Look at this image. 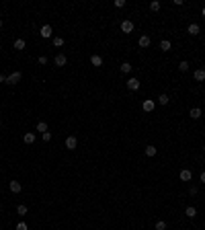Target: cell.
<instances>
[{
  "label": "cell",
  "mask_w": 205,
  "mask_h": 230,
  "mask_svg": "<svg viewBox=\"0 0 205 230\" xmlns=\"http://www.w3.org/2000/svg\"><path fill=\"white\" fill-rule=\"evenodd\" d=\"M150 10H152V12H158V10H160V2H158V0H152V2H150Z\"/></svg>",
  "instance_id": "ac0fdd59"
},
{
  "label": "cell",
  "mask_w": 205,
  "mask_h": 230,
  "mask_svg": "<svg viewBox=\"0 0 205 230\" xmlns=\"http://www.w3.org/2000/svg\"><path fill=\"white\" fill-rule=\"evenodd\" d=\"M66 62H68V58H66V56H64V54H58V56H55V58H54V64H55V66H58V68H62V66H66Z\"/></svg>",
  "instance_id": "5b68a950"
},
{
  "label": "cell",
  "mask_w": 205,
  "mask_h": 230,
  "mask_svg": "<svg viewBox=\"0 0 205 230\" xmlns=\"http://www.w3.org/2000/svg\"><path fill=\"white\" fill-rule=\"evenodd\" d=\"M199 25H197V23H191L189 25V27H187V33H189V35H193V37H195V35H199Z\"/></svg>",
  "instance_id": "8992f818"
},
{
  "label": "cell",
  "mask_w": 205,
  "mask_h": 230,
  "mask_svg": "<svg viewBox=\"0 0 205 230\" xmlns=\"http://www.w3.org/2000/svg\"><path fill=\"white\" fill-rule=\"evenodd\" d=\"M113 6H115V8H123V6H125V0H115Z\"/></svg>",
  "instance_id": "4316f807"
},
{
  "label": "cell",
  "mask_w": 205,
  "mask_h": 230,
  "mask_svg": "<svg viewBox=\"0 0 205 230\" xmlns=\"http://www.w3.org/2000/svg\"><path fill=\"white\" fill-rule=\"evenodd\" d=\"M144 111L146 113H150V111H154V107H156V103H154V101H152V99H146V101H144Z\"/></svg>",
  "instance_id": "52a82bcc"
},
{
  "label": "cell",
  "mask_w": 205,
  "mask_h": 230,
  "mask_svg": "<svg viewBox=\"0 0 205 230\" xmlns=\"http://www.w3.org/2000/svg\"><path fill=\"white\" fill-rule=\"evenodd\" d=\"M39 35L43 37V39H49V37H54V29H51V25H43L39 31Z\"/></svg>",
  "instance_id": "6da1fadb"
},
{
  "label": "cell",
  "mask_w": 205,
  "mask_h": 230,
  "mask_svg": "<svg viewBox=\"0 0 205 230\" xmlns=\"http://www.w3.org/2000/svg\"><path fill=\"white\" fill-rule=\"evenodd\" d=\"M90 64L98 68V66H102V58H101V56H93V58H90Z\"/></svg>",
  "instance_id": "e0dca14e"
},
{
  "label": "cell",
  "mask_w": 205,
  "mask_h": 230,
  "mask_svg": "<svg viewBox=\"0 0 205 230\" xmlns=\"http://www.w3.org/2000/svg\"><path fill=\"white\" fill-rule=\"evenodd\" d=\"M76 146H78L76 136H68V138H66V148H68V150H76Z\"/></svg>",
  "instance_id": "7a4b0ae2"
},
{
  "label": "cell",
  "mask_w": 205,
  "mask_h": 230,
  "mask_svg": "<svg viewBox=\"0 0 205 230\" xmlns=\"http://www.w3.org/2000/svg\"><path fill=\"white\" fill-rule=\"evenodd\" d=\"M15 49H25V39H17L15 41Z\"/></svg>",
  "instance_id": "d4e9b609"
},
{
  "label": "cell",
  "mask_w": 205,
  "mask_h": 230,
  "mask_svg": "<svg viewBox=\"0 0 205 230\" xmlns=\"http://www.w3.org/2000/svg\"><path fill=\"white\" fill-rule=\"evenodd\" d=\"M23 140H25V144H33V142H35V134H33V132H27V134L23 136Z\"/></svg>",
  "instance_id": "5bb4252c"
},
{
  "label": "cell",
  "mask_w": 205,
  "mask_h": 230,
  "mask_svg": "<svg viewBox=\"0 0 205 230\" xmlns=\"http://www.w3.org/2000/svg\"><path fill=\"white\" fill-rule=\"evenodd\" d=\"M185 216H187V218H195V216H197V210H195L193 206H189V208L185 210Z\"/></svg>",
  "instance_id": "2e32d148"
},
{
  "label": "cell",
  "mask_w": 205,
  "mask_h": 230,
  "mask_svg": "<svg viewBox=\"0 0 205 230\" xmlns=\"http://www.w3.org/2000/svg\"><path fill=\"white\" fill-rule=\"evenodd\" d=\"M0 210H2V206H0Z\"/></svg>",
  "instance_id": "74e56055"
},
{
  "label": "cell",
  "mask_w": 205,
  "mask_h": 230,
  "mask_svg": "<svg viewBox=\"0 0 205 230\" xmlns=\"http://www.w3.org/2000/svg\"><path fill=\"white\" fill-rule=\"evenodd\" d=\"M41 136H43L45 142H49V140H51V132H45V134H41Z\"/></svg>",
  "instance_id": "f546056e"
},
{
  "label": "cell",
  "mask_w": 205,
  "mask_h": 230,
  "mask_svg": "<svg viewBox=\"0 0 205 230\" xmlns=\"http://www.w3.org/2000/svg\"><path fill=\"white\" fill-rule=\"evenodd\" d=\"M17 230H29V226L25 224V222H19V224H17Z\"/></svg>",
  "instance_id": "f1b7e54d"
},
{
  "label": "cell",
  "mask_w": 205,
  "mask_h": 230,
  "mask_svg": "<svg viewBox=\"0 0 205 230\" xmlns=\"http://www.w3.org/2000/svg\"><path fill=\"white\" fill-rule=\"evenodd\" d=\"M37 132L45 134V132H47V123H45V121H37Z\"/></svg>",
  "instance_id": "ffe728a7"
},
{
  "label": "cell",
  "mask_w": 205,
  "mask_h": 230,
  "mask_svg": "<svg viewBox=\"0 0 205 230\" xmlns=\"http://www.w3.org/2000/svg\"><path fill=\"white\" fill-rule=\"evenodd\" d=\"M189 115H191L193 119H199V117H201V109H199V107H193V109L189 111Z\"/></svg>",
  "instance_id": "9a60e30c"
},
{
  "label": "cell",
  "mask_w": 205,
  "mask_h": 230,
  "mask_svg": "<svg viewBox=\"0 0 205 230\" xmlns=\"http://www.w3.org/2000/svg\"><path fill=\"white\" fill-rule=\"evenodd\" d=\"M146 156H156V148H154V146H146Z\"/></svg>",
  "instance_id": "7402d4cb"
},
{
  "label": "cell",
  "mask_w": 205,
  "mask_h": 230,
  "mask_svg": "<svg viewBox=\"0 0 205 230\" xmlns=\"http://www.w3.org/2000/svg\"><path fill=\"white\" fill-rule=\"evenodd\" d=\"M17 214H19V216H27V206H23V203H21V206L17 208Z\"/></svg>",
  "instance_id": "cb8c5ba5"
},
{
  "label": "cell",
  "mask_w": 205,
  "mask_h": 230,
  "mask_svg": "<svg viewBox=\"0 0 205 230\" xmlns=\"http://www.w3.org/2000/svg\"><path fill=\"white\" fill-rule=\"evenodd\" d=\"M0 27H2V17H0Z\"/></svg>",
  "instance_id": "e575fe53"
},
{
  "label": "cell",
  "mask_w": 205,
  "mask_h": 230,
  "mask_svg": "<svg viewBox=\"0 0 205 230\" xmlns=\"http://www.w3.org/2000/svg\"><path fill=\"white\" fill-rule=\"evenodd\" d=\"M203 152H205V144H203Z\"/></svg>",
  "instance_id": "8d00e7d4"
},
{
  "label": "cell",
  "mask_w": 205,
  "mask_h": 230,
  "mask_svg": "<svg viewBox=\"0 0 205 230\" xmlns=\"http://www.w3.org/2000/svg\"><path fill=\"white\" fill-rule=\"evenodd\" d=\"M160 49H162V51H170V49H172V43H170L168 39H162V41H160Z\"/></svg>",
  "instance_id": "7c38bea8"
},
{
  "label": "cell",
  "mask_w": 205,
  "mask_h": 230,
  "mask_svg": "<svg viewBox=\"0 0 205 230\" xmlns=\"http://www.w3.org/2000/svg\"><path fill=\"white\" fill-rule=\"evenodd\" d=\"M179 177H181V181H191V179H193V173H191L189 169H183V171L179 173Z\"/></svg>",
  "instance_id": "ba28073f"
},
{
  "label": "cell",
  "mask_w": 205,
  "mask_h": 230,
  "mask_svg": "<svg viewBox=\"0 0 205 230\" xmlns=\"http://www.w3.org/2000/svg\"><path fill=\"white\" fill-rule=\"evenodd\" d=\"M121 72H125V74L131 72V64H129V62H123V64H121Z\"/></svg>",
  "instance_id": "44dd1931"
},
{
  "label": "cell",
  "mask_w": 205,
  "mask_h": 230,
  "mask_svg": "<svg viewBox=\"0 0 205 230\" xmlns=\"http://www.w3.org/2000/svg\"><path fill=\"white\" fill-rule=\"evenodd\" d=\"M127 88H129V91H137V88H140V80H137V78H129V80H127Z\"/></svg>",
  "instance_id": "9c48e42d"
},
{
  "label": "cell",
  "mask_w": 205,
  "mask_h": 230,
  "mask_svg": "<svg viewBox=\"0 0 205 230\" xmlns=\"http://www.w3.org/2000/svg\"><path fill=\"white\" fill-rule=\"evenodd\" d=\"M2 82H6V76H2V74H0V84Z\"/></svg>",
  "instance_id": "d6a6232c"
},
{
  "label": "cell",
  "mask_w": 205,
  "mask_h": 230,
  "mask_svg": "<svg viewBox=\"0 0 205 230\" xmlns=\"http://www.w3.org/2000/svg\"><path fill=\"white\" fill-rule=\"evenodd\" d=\"M39 64H41V66H43V64H47V58H45V56H39Z\"/></svg>",
  "instance_id": "4dcf8cb0"
},
{
  "label": "cell",
  "mask_w": 205,
  "mask_h": 230,
  "mask_svg": "<svg viewBox=\"0 0 205 230\" xmlns=\"http://www.w3.org/2000/svg\"><path fill=\"white\" fill-rule=\"evenodd\" d=\"M179 70H181V72H187V70H189V62H187V60H183V62L179 64Z\"/></svg>",
  "instance_id": "603a6c76"
},
{
  "label": "cell",
  "mask_w": 205,
  "mask_h": 230,
  "mask_svg": "<svg viewBox=\"0 0 205 230\" xmlns=\"http://www.w3.org/2000/svg\"><path fill=\"white\" fill-rule=\"evenodd\" d=\"M168 101H170V99H168V95H166V93H162L160 97H158V103H160V105H168Z\"/></svg>",
  "instance_id": "d6986e66"
},
{
  "label": "cell",
  "mask_w": 205,
  "mask_h": 230,
  "mask_svg": "<svg viewBox=\"0 0 205 230\" xmlns=\"http://www.w3.org/2000/svg\"><path fill=\"white\" fill-rule=\"evenodd\" d=\"M54 45H55V47H62V45H64V37H54Z\"/></svg>",
  "instance_id": "484cf974"
},
{
  "label": "cell",
  "mask_w": 205,
  "mask_h": 230,
  "mask_svg": "<svg viewBox=\"0 0 205 230\" xmlns=\"http://www.w3.org/2000/svg\"><path fill=\"white\" fill-rule=\"evenodd\" d=\"M21 76H23L21 72H12L10 76H6V84H17V82H21Z\"/></svg>",
  "instance_id": "3957f363"
},
{
  "label": "cell",
  "mask_w": 205,
  "mask_h": 230,
  "mask_svg": "<svg viewBox=\"0 0 205 230\" xmlns=\"http://www.w3.org/2000/svg\"><path fill=\"white\" fill-rule=\"evenodd\" d=\"M21 189H23L21 181H10V191H12V193H21Z\"/></svg>",
  "instance_id": "30bf717a"
},
{
  "label": "cell",
  "mask_w": 205,
  "mask_h": 230,
  "mask_svg": "<svg viewBox=\"0 0 205 230\" xmlns=\"http://www.w3.org/2000/svg\"><path fill=\"white\" fill-rule=\"evenodd\" d=\"M203 132H205V127H203Z\"/></svg>",
  "instance_id": "f35d334b"
},
{
  "label": "cell",
  "mask_w": 205,
  "mask_h": 230,
  "mask_svg": "<svg viewBox=\"0 0 205 230\" xmlns=\"http://www.w3.org/2000/svg\"><path fill=\"white\" fill-rule=\"evenodd\" d=\"M133 29H136V27H133V23L129 19L121 23V31H123V33H133Z\"/></svg>",
  "instance_id": "277c9868"
},
{
  "label": "cell",
  "mask_w": 205,
  "mask_h": 230,
  "mask_svg": "<svg viewBox=\"0 0 205 230\" xmlns=\"http://www.w3.org/2000/svg\"><path fill=\"white\" fill-rule=\"evenodd\" d=\"M156 230H166V222H156Z\"/></svg>",
  "instance_id": "83f0119b"
},
{
  "label": "cell",
  "mask_w": 205,
  "mask_h": 230,
  "mask_svg": "<svg viewBox=\"0 0 205 230\" xmlns=\"http://www.w3.org/2000/svg\"><path fill=\"white\" fill-rule=\"evenodd\" d=\"M150 43H152V39L148 35H142V37H140V47H148Z\"/></svg>",
  "instance_id": "4fadbf2b"
},
{
  "label": "cell",
  "mask_w": 205,
  "mask_h": 230,
  "mask_svg": "<svg viewBox=\"0 0 205 230\" xmlns=\"http://www.w3.org/2000/svg\"><path fill=\"white\" fill-rule=\"evenodd\" d=\"M201 183H203V185H205V171L201 173Z\"/></svg>",
  "instance_id": "1f68e13d"
},
{
  "label": "cell",
  "mask_w": 205,
  "mask_h": 230,
  "mask_svg": "<svg viewBox=\"0 0 205 230\" xmlns=\"http://www.w3.org/2000/svg\"><path fill=\"white\" fill-rule=\"evenodd\" d=\"M0 125H2V117H0Z\"/></svg>",
  "instance_id": "d590c367"
},
{
  "label": "cell",
  "mask_w": 205,
  "mask_h": 230,
  "mask_svg": "<svg viewBox=\"0 0 205 230\" xmlns=\"http://www.w3.org/2000/svg\"><path fill=\"white\" fill-rule=\"evenodd\" d=\"M201 15H203V19H205V6H203V8H201Z\"/></svg>",
  "instance_id": "836d02e7"
},
{
  "label": "cell",
  "mask_w": 205,
  "mask_h": 230,
  "mask_svg": "<svg viewBox=\"0 0 205 230\" xmlns=\"http://www.w3.org/2000/svg\"><path fill=\"white\" fill-rule=\"evenodd\" d=\"M193 76H195V80H197V82H203V80H205V70H203V68L195 70V74H193Z\"/></svg>",
  "instance_id": "8fae6325"
}]
</instances>
